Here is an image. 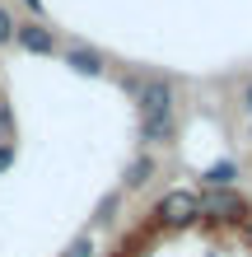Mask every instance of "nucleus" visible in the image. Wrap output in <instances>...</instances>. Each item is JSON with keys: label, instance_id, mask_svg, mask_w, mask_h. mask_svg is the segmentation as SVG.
Segmentation results:
<instances>
[{"label": "nucleus", "instance_id": "obj_1", "mask_svg": "<svg viewBox=\"0 0 252 257\" xmlns=\"http://www.w3.org/2000/svg\"><path fill=\"white\" fill-rule=\"evenodd\" d=\"M136 112L140 117H159V112H177V103H182V84L173 80V75H140L136 84Z\"/></svg>", "mask_w": 252, "mask_h": 257}, {"label": "nucleus", "instance_id": "obj_2", "mask_svg": "<svg viewBox=\"0 0 252 257\" xmlns=\"http://www.w3.org/2000/svg\"><path fill=\"white\" fill-rule=\"evenodd\" d=\"M154 220L164 229H187V224L201 220V192L196 187H173L154 201Z\"/></svg>", "mask_w": 252, "mask_h": 257}, {"label": "nucleus", "instance_id": "obj_3", "mask_svg": "<svg viewBox=\"0 0 252 257\" xmlns=\"http://www.w3.org/2000/svg\"><path fill=\"white\" fill-rule=\"evenodd\" d=\"M201 215H210L219 224H247L252 220V201L238 187H205L201 192Z\"/></svg>", "mask_w": 252, "mask_h": 257}, {"label": "nucleus", "instance_id": "obj_4", "mask_svg": "<svg viewBox=\"0 0 252 257\" xmlns=\"http://www.w3.org/2000/svg\"><path fill=\"white\" fill-rule=\"evenodd\" d=\"M61 66L70 75H84V80H108V70H112L108 52L94 47V42H61Z\"/></svg>", "mask_w": 252, "mask_h": 257}, {"label": "nucleus", "instance_id": "obj_5", "mask_svg": "<svg viewBox=\"0 0 252 257\" xmlns=\"http://www.w3.org/2000/svg\"><path fill=\"white\" fill-rule=\"evenodd\" d=\"M14 47L28 56H61V38H56L52 19H19L14 28Z\"/></svg>", "mask_w": 252, "mask_h": 257}, {"label": "nucleus", "instance_id": "obj_6", "mask_svg": "<svg viewBox=\"0 0 252 257\" xmlns=\"http://www.w3.org/2000/svg\"><path fill=\"white\" fill-rule=\"evenodd\" d=\"M177 126H182V117L177 112H159V117H140V126H136V136H140V150H168L173 141H177Z\"/></svg>", "mask_w": 252, "mask_h": 257}, {"label": "nucleus", "instance_id": "obj_7", "mask_svg": "<svg viewBox=\"0 0 252 257\" xmlns=\"http://www.w3.org/2000/svg\"><path fill=\"white\" fill-rule=\"evenodd\" d=\"M154 178H159V155L154 150H140V155H131L126 159V169H122V196H136L145 187H154Z\"/></svg>", "mask_w": 252, "mask_h": 257}, {"label": "nucleus", "instance_id": "obj_8", "mask_svg": "<svg viewBox=\"0 0 252 257\" xmlns=\"http://www.w3.org/2000/svg\"><path fill=\"white\" fill-rule=\"evenodd\" d=\"M196 178H201V187H233L238 183V164L233 159H215V164H205Z\"/></svg>", "mask_w": 252, "mask_h": 257}, {"label": "nucleus", "instance_id": "obj_9", "mask_svg": "<svg viewBox=\"0 0 252 257\" xmlns=\"http://www.w3.org/2000/svg\"><path fill=\"white\" fill-rule=\"evenodd\" d=\"M122 187L117 192H108V196H98V206H94V224H89V229H103V224H117V215H122Z\"/></svg>", "mask_w": 252, "mask_h": 257}, {"label": "nucleus", "instance_id": "obj_10", "mask_svg": "<svg viewBox=\"0 0 252 257\" xmlns=\"http://www.w3.org/2000/svg\"><path fill=\"white\" fill-rule=\"evenodd\" d=\"M61 257H98V234H94V229L75 234V238H70V248H66Z\"/></svg>", "mask_w": 252, "mask_h": 257}, {"label": "nucleus", "instance_id": "obj_11", "mask_svg": "<svg viewBox=\"0 0 252 257\" xmlns=\"http://www.w3.org/2000/svg\"><path fill=\"white\" fill-rule=\"evenodd\" d=\"M14 28H19V14H14L10 5H0V52L14 47Z\"/></svg>", "mask_w": 252, "mask_h": 257}, {"label": "nucleus", "instance_id": "obj_12", "mask_svg": "<svg viewBox=\"0 0 252 257\" xmlns=\"http://www.w3.org/2000/svg\"><path fill=\"white\" fill-rule=\"evenodd\" d=\"M238 108H243V112L252 117V75H247V80L238 84Z\"/></svg>", "mask_w": 252, "mask_h": 257}, {"label": "nucleus", "instance_id": "obj_13", "mask_svg": "<svg viewBox=\"0 0 252 257\" xmlns=\"http://www.w3.org/2000/svg\"><path fill=\"white\" fill-rule=\"evenodd\" d=\"M14 155H19V150H14V141H0V173H10Z\"/></svg>", "mask_w": 252, "mask_h": 257}, {"label": "nucleus", "instance_id": "obj_14", "mask_svg": "<svg viewBox=\"0 0 252 257\" xmlns=\"http://www.w3.org/2000/svg\"><path fill=\"white\" fill-rule=\"evenodd\" d=\"M19 5L28 10V19H47V5H42V0H19Z\"/></svg>", "mask_w": 252, "mask_h": 257}, {"label": "nucleus", "instance_id": "obj_15", "mask_svg": "<svg viewBox=\"0 0 252 257\" xmlns=\"http://www.w3.org/2000/svg\"><path fill=\"white\" fill-rule=\"evenodd\" d=\"M243 234H247V248H252V220H247V224H243Z\"/></svg>", "mask_w": 252, "mask_h": 257}, {"label": "nucleus", "instance_id": "obj_16", "mask_svg": "<svg viewBox=\"0 0 252 257\" xmlns=\"http://www.w3.org/2000/svg\"><path fill=\"white\" fill-rule=\"evenodd\" d=\"M247 141H252V117H247Z\"/></svg>", "mask_w": 252, "mask_h": 257}]
</instances>
